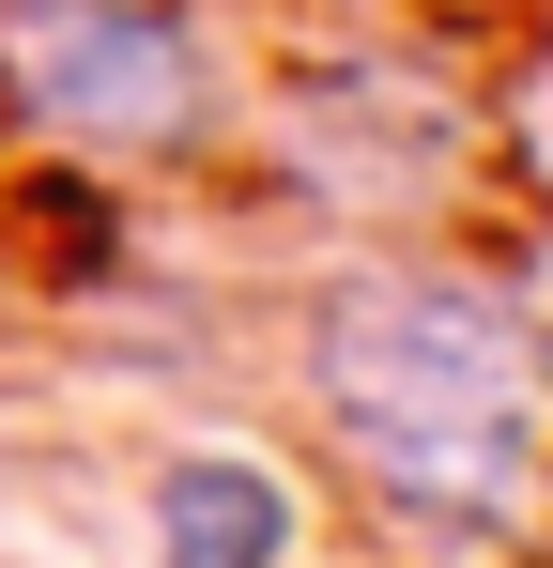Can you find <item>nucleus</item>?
<instances>
[{"instance_id":"1","label":"nucleus","mask_w":553,"mask_h":568,"mask_svg":"<svg viewBox=\"0 0 553 568\" xmlns=\"http://www.w3.org/2000/svg\"><path fill=\"white\" fill-rule=\"evenodd\" d=\"M308 384H323V430L354 446L369 507L431 554H476L523 476H539L553 430V338L507 277H461V262H369L323 338H308Z\"/></svg>"},{"instance_id":"2","label":"nucleus","mask_w":553,"mask_h":568,"mask_svg":"<svg viewBox=\"0 0 553 568\" xmlns=\"http://www.w3.org/2000/svg\"><path fill=\"white\" fill-rule=\"evenodd\" d=\"M0 93L78 154H170L200 139V31L184 0H0Z\"/></svg>"},{"instance_id":"3","label":"nucleus","mask_w":553,"mask_h":568,"mask_svg":"<svg viewBox=\"0 0 553 568\" xmlns=\"http://www.w3.org/2000/svg\"><path fill=\"white\" fill-rule=\"evenodd\" d=\"M154 568H292V476L247 446L154 462Z\"/></svg>"},{"instance_id":"4","label":"nucleus","mask_w":553,"mask_h":568,"mask_svg":"<svg viewBox=\"0 0 553 568\" xmlns=\"http://www.w3.org/2000/svg\"><path fill=\"white\" fill-rule=\"evenodd\" d=\"M523 170L553 185V31H539V62H523Z\"/></svg>"}]
</instances>
